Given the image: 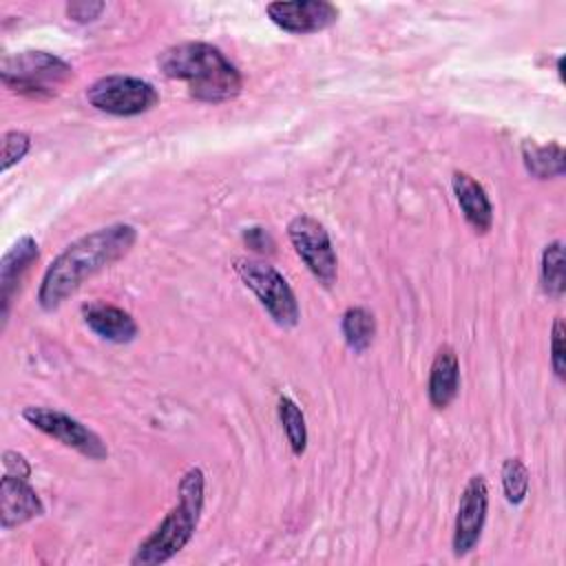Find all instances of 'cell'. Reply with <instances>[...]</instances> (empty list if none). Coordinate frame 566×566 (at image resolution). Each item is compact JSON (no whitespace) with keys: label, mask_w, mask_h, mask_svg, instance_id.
Returning a JSON list of instances; mask_svg holds the SVG:
<instances>
[{"label":"cell","mask_w":566,"mask_h":566,"mask_svg":"<svg viewBox=\"0 0 566 566\" xmlns=\"http://www.w3.org/2000/svg\"><path fill=\"white\" fill-rule=\"evenodd\" d=\"M135 241L137 230L130 223H111L69 243L42 276L38 290L40 307L46 312L60 307L86 279L128 254Z\"/></svg>","instance_id":"6da1fadb"},{"label":"cell","mask_w":566,"mask_h":566,"mask_svg":"<svg viewBox=\"0 0 566 566\" xmlns=\"http://www.w3.org/2000/svg\"><path fill=\"white\" fill-rule=\"evenodd\" d=\"M157 64L166 77L181 80L195 99L219 104L241 93L239 69L208 42H184L166 49Z\"/></svg>","instance_id":"7a4b0ae2"},{"label":"cell","mask_w":566,"mask_h":566,"mask_svg":"<svg viewBox=\"0 0 566 566\" xmlns=\"http://www.w3.org/2000/svg\"><path fill=\"white\" fill-rule=\"evenodd\" d=\"M206 478L199 467H190L177 489V504L159 522V526L137 546L130 564L135 566H155L175 557L195 535L203 511Z\"/></svg>","instance_id":"3957f363"},{"label":"cell","mask_w":566,"mask_h":566,"mask_svg":"<svg viewBox=\"0 0 566 566\" xmlns=\"http://www.w3.org/2000/svg\"><path fill=\"white\" fill-rule=\"evenodd\" d=\"M0 77L11 91L31 97H49L73 77V69L53 53L22 51L2 60Z\"/></svg>","instance_id":"277c9868"},{"label":"cell","mask_w":566,"mask_h":566,"mask_svg":"<svg viewBox=\"0 0 566 566\" xmlns=\"http://www.w3.org/2000/svg\"><path fill=\"white\" fill-rule=\"evenodd\" d=\"M234 272L248 290L254 292L259 303L268 310L281 327H294L301 318L298 301L285 276L270 263L259 259H234Z\"/></svg>","instance_id":"5b68a950"},{"label":"cell","mask_w":566,"mask_h":566,"mask_svg":"<svg viewBox=\"0 0 566 566\" xmlns=\"http://www.w3.org/2000/svg\"><path fill=\"white\" fill-rule=\"evenodd\" d=\"M86 99L108 115L117 117H133L150 111L159 102L157 88L133 75H106L95 80L88 91Z\"/></svg>","instance_id":"8992f818"},{"label":"cell","mask_w":566,"mask_h":566,"mask_svg":"<svg viewBox=\"0 0 566 566\" xmlns=\"http://www.w3.org/2000/svg\"><path fill=\"white\" fill-rule=\"evenodd\" d=\"M287 237L314 279L329 287L338 274V259L325 226L310 214H298L287 223Z\"/></svg>","instance_id":"52a82bcc"},{"label":"cell","mask_w":566,"mask_h":566,"mask_svg":"<svg viewBox=\"0 0 566 566\" xmlns=\"http://www.w3.org/2000/svg\"><path fill=\"white\" fill-rule=\"evenodd\" d=\"M22 416L38 431L51 436L53 440L62 442L64 447L75 449L77 453H82L91 460H104L108 455V449H106L104 440L93 429H88L77 418H73L64 411L31 405V407H24Z\"/></svg>","instance_id":"ba28073f"},{"label":"cell","mask_w":566,"mask_h":566,"mask_svg":"<svg viewBox=\"0 0 566 566\" xmlns=\"http://www.w3.org/2000/svg\"><path fill=\"white\" fill-rule=\"evenodd\" d=\"M489 511V489L482 475H471L458 504L453 526V555L464 557L475 548L482 537V528Z\"/></svg>","instance_id":"9c48e42d"},{"label":"cell","mask_w":566,"mask_h":566,"mask_svg":"<svg viewBox=\"0 0 566 566\" xmlns=\"http://www.w3.org/2000/svg\"><path fill=\"white\" fill-rule=\"evenodd\" d=\"M268 18L287 33H316L338 20V7L327 0H294L270 2Z\"/></svg>","instance_id":"30bf717a"},{"label":"cell","mask_w":566,"mask_h":566,"mask_svg":"<svg viewBox=\"0 0 566 566\" xmlns=\"http://www.w3.org/2000/svg\"><path fill=\"white\" fill-rule=\"evenodd\" d=\"M44 513L42 500L27 478L4 473L0 480V526L13 528Z\"/></svg>","instance_id":"8fae6325"},{"label":"cell","mask_w":566,"mask_h":566,"mask_svg":"<svg viewBox=\"0 0 566 566\" xmlns=\"http://www.w3.org/2000/svg\"><path fill=\"white\" fill-rule=\"evenodd\" d=\"M38 243L33 237H20L0 261V305H2V323L7 321L11 298L20 287V281L29 272V268L38 261Z\"/></svg>","instance_id":"7c38bea8"},{"label":"cell","mask_w":566,"mask_h":566,"mask_svg":"<svg viewBox=\"0 0 566 566\" xmlns=\"http://www.w3.org/2000/svg\"><path fill=\"white\" fill-rule=\"evenodd\" d=\"M451 186L467 223L480 234L489 232L493 226V206L482 184H478L469 172L455 170L451 177Z\"/></svg>","instance_id":"4fadbf2b"},{"label":"cell","mask_w":566,"mask_h":566,"mask_svg":"<svg viewBox=\"0 0 566 566\" xmlns=\"http://www.w3.org/2000/svg\"><path fill=\"white\" fill-rule=\"evenodd\" d=\"M84 323L104 340L111 343H130L137 336V323L135 318L115 305H108L104 301H93L82 305Z\"/></svg>","instance_id":"5bb4252c"},{"label":"cell","mask_w":566,"mask_h":566,"mask_svg":"<svg viewBox=\"0 0 566 566\" xmlns=\"http://www.w3.org/2000/svg\"><path fill=\"white\" fill-rule=\"evenodd\" d=\"M460 389V363L451 347H440L433 356L431 369H429V402L436 409H444L453 402Z\"/></svg>","instance_id":"9a60e30c"},{"label":"cell","mask_w":566,"mask_h":566,"mask_svg":"<svg viewBox=\"0 0 566 566\" xmlns=\"http://www.w3.org/2000/svg\"><path fill=\"white\" fill-rule=\"evenodd\" d=\"M522 159L526 170L537 179H551L564 175V148L559 144H544L537 146L535 142L522 144Z\"/></svg>","instance_id":"2e32d148"},{"label":"cell","mask_w":566,"mask_h":566,"mask_svg":"<svg viewBox=\"0 0 566 566\" xmlns=\"http://www.w3.org/2000/svg\"><path fill=\"white\" fill-rule=\"evenodd\" d=\"M340 329L349 349L365 352L376 336V318L367 307L356 305L343 314Z\"/></svg>","instance_id":"e0dca14e"},{"label":"cell","mask_w":566,"mask_h":566,"mask_svg":"<svg viewBox=\"0 0 566 566\" xmlns=\"http://www.w3.org/2000/svg\"><path fill=\"white\" fill-rule=\"evenodd\" d=\"M539 281L544 294L551 298H562L566 290V270H564V243L551 241L542 252L539 265Z\"/></svg>","instance_id":"ac0fdd59"},{"label":"cell","mask_w":566,"mask_h":566,"mask_svg":"<svg viewBox=\"0 0 566 566\" xmlns=\"http://www.w3.org/2000/svg\"><path fill=\"white\" fill-rule=\"evenodd\" d=\"M279 420L283 424V431L287 436V442L292 447L294 455H303L305 447H307V427H305V416L301 411V407L287 398L281 396L279 398Z\"/></svg>","instance_id":"d6986e66"},{"label":"cell","mask_w":566,"mask_h":566,"mask_svg":"<svg viewBox=\"0 0 566 566\" xmlns=\"http://www.w3.org/2000/svg\"><path fill=\"white\" fill-rule=\"evenodd\" d=\"M502 489L511 504H522L528 495V469L520 458L502 462Z\"/></svg>","instance_id":"ffe728a7"},{"label":"cell","mask_w":566,"mask_h":566,"mask_svg":"<svg viewBox=\"0 0 566 566\" xmlns=\"http://www.w3.org/2000/svg\"><path fill=\"white\" fill-rule=\"evenodd\" d=\"M31 148V139L27 133L22 130H9L2 137V161H0V170L7 172L13 164H18Z\"/></svg>","instance_id":"44dd1931"},{"label":"cell","mask_w":566,"mask_h":566,"mask_svg":"<svg viewBox=\"0 0 566 566\" xmlns=\"http://www.w3.org/2000/svg\"><path fill=\"white\" fill-rule=\"evenodd\" d=\"M551 365L559 380L566 378V360H564V321L557 316L551 334Z\"/></svg>","instance_id":"7402d4cb"},{"label":"cell","mask_w":566,"mask_h":566,"mask_svg":"<svg viewBox=\"0 0 566 566\" xmlns=\"http://www.w3.org/2000/svg\"><path fill=\"white\" fill-rule=\"evenodd\" d=\"M104 9H106L104 2H86V0H77V2L66 4V13L75 22H93V20L99 18V13Z\"/></svg>","instance_id":"603a6c76"},{"label":"cell","mask_w":566,"mask_h":566,"mask_svg":"<svg viewBox=\"0 0 566 566\" xmlns=\"http://www.w3.org/2000/svg\"><path fill=\"white\" fill-rule=\"evenodd\" d=\"M243 241L252 250H256V252H274V239L263 228H256V226L254 228H245L243 230Z\"/></svg>","instance_id":"cb8c5ba5"},{"label":"cell","mask_w":566,"mask_h":566,"mask_svg":"<svg viewBox=\"0 0 566 566\" xmlns=\"http://www.w3.org/2000/svg\"><path fill=\"white\" fill-rule=\"evenodd\" d=\"M2 462H4V469H7L9 475H15V478H29L31 475L29 462L24 460V455H20L15 451H4Z\"/></svg>","instance_id":"d4e9b609"}]
</instances>
